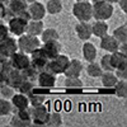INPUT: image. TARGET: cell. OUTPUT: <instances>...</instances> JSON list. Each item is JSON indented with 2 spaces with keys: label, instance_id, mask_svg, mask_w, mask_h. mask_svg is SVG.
<instances>
[{
  "label": "cell",
  "instance_id": "cell-5",
  "mask_svg": "<svg viewBox=\"0 0 127 127\" xmlns=\"http://www.w3.org/2000/svg\"><path fill=\"white\" fill-rule=\"evenodd\" d=\"M70 62V59L66 56V55H57L55 59L52 60H48V64H47V70L51 71L52 74L55 75H59V74H64V71L66 70L67 65Z\"/></svg>",
  "mask_w": 127,
  "mask_h": 127
},
{
  "label": "cell",
  "instance_id": "cell-38",
  "mask_svg": "<svg viewBox=\"0 0 127 127\" xmlns=\"http://www.w3.org/2000/svg\"><path fill=\"white\" fill-rule=\"evenodd\" d=\"M6 13H8L6 5H5V4H0V18H5Z\"/></svg>",
  "mask_w": 127,
  "mask_h": 127
},
{
  "label": "cell",
  "instance_id": "cell-17",
  "mask_svg": "<svg viewBox=\"0 0 127 127\" xmlns=\"http://www.w3.org/2000/svg\"><path fill=\"white\" fill-rule=\"evenodd\" d=\"M111 62L113 69H125L127 67V54L117 50L111 54Z\"/></svg>",
  "mask_w": 127,
  "mask_h": 127
},
{
  "label": "cell",
  "instance_id": "cell-37",
  "mask_svg": "<svg viewBox=\"0 0 127 127\" xmlns=\"http://www.w3.org/2000/svg\"><path fill=\"white\" fill-rule=\"evenodd\" d=\"M116 71V74L114 75L117 76L118 79H127V67H125V69H116L114 70Z\"/></svg>",
  "mask_w": 127,
  "mask_h": 127
},
{
  "label": "cell",
  "instance_id": "cell-10",
  "mask_svg": "<svg viewBox=\"0 0 127 127\" xmlns=\"http://www.w3.org/2000/svg\"><path fill=\"white\" fill-rule=\"evenodd\" d=\"M31 123H32V121H31L29 108L15 111L14 116L10 120V125L15 126V127H24V126H29Z\"/></svg>",
  "mask_w": 127,
  "mask_h": 127
},
{
  "label": "cell",
  "instance_id": "cell-26",
  "mask_svg": "<svg viewBox=\"0 0 127 127\" xmlns=\"http://www.w3.org/2000/svg\"><path fill=\"white\" fill-rule=\"evenodd\" d=\"M41 36V41L42 42H48V41H55V39H59L60 34L59 32L55 29V28H43L42 33L39 34Z\"/></svg>",
  "mask_w": 127,
  "mask_h": 127
},
{
  "label": "cell",
  "instance_id": "cell-21",
  "mask_svg": "<svg viewBox=\"0 0 127 127\" xmlns=\"http://www.w3.org/2000/svg\"><path fill=\"white\" fill-rule=\"evenodd\" d=\"M107 33H108V24L105 23V20H95V23L92 24V36L100 38Z\"/></svg>",
  "mask_w": 127,
  "mask_h": 127
},
{
  "label": "cell",
  "instance_id": "cell-45",
  "mask_svg": "<svg viewBox=\"0 0 127 127\" xmlns=\"http://www.w3.org/2000/svg\"><path fill=\"white\" fill-rule=\"evenodd\" d=\"M3 59H4V57H3V56H1V55H0V61H1V60H3Z\"/></svg>",
  "mask_w": 127,
  "mask_h": 127
},
{
  "label": "cell",
  "instance_id": "cell-12",
  "mask_svg": "<svg viewBox=\"0 0 127 127\" xmlns=\"http://www.w3.org/2000/svg\"><path fill=\"white\" fill-rule=\"evenodd\" d=\"M41 48L45 52V55L48 60L55 59L57 55L61 54V43L59 42V39L43 42V46H41Z\"/></svg>",
  "mask_w": 127,
  "mask_h": 127
},
{
  "label": "cell",
  "instance_id": "cell-18",
  "mask_svg": "<svg viewBox=\"0 0 127 127\" xmlns=\"http://www.w3.org/2000/svg\"><path fill=\"white\" fill-rule=\"evenodd\" d=\"M81 71H83L81 61L74 59V60H70L69 65H67L66 70L64 71V74H65L66 78H78V76H80Z\"/></svg>",
  "mask_w": 127,
  "mask_h": 127
},
{
  "label": "cell",
  "instance_id": "cell-6",
  "mask_svg": "<svg viewBox=\"0 0 127 127\" xmlns=\"http://www.w3.org/2000/svg\"><path fill=\"white\" fill-rule=\"evenodd\" d=\"M9 65L12 66V69L18 70V71H23L24 69H27L31 64V59L29 56H27V54L24 52H14V54L10 56L9 59Z\"/></svg>",
  "mask_w": 127,
  "mask_h": 127
},
{
  "label": "cell",
  "instance_id": "cell-43",
  "mask_svg": "<svg viewBox=\"0 0 127 127\" xmlns=\"http://www.w3.org/2000/svg\"><path fill=\"white\" fill-rule=\"evenodd\" d=\"M97 1H99V0H92V3H97Z\"/></svg>",
  "mask_w": 127,
  "mask_h": 127
},
{
  "label": "cell",
  "instance_id": "cell-44",
  "mask_svg": "<svg viewBox=\"0 0 127 127\" xmlns=\"http://www.w3.org/2000/svg\"><path fill=\"white\" fill-rule=\"evenodd\" d=\"M75 1H87V0H75Z\"/></svg>",
  "mask_w": 127,
  "mask_h": 127
},
{
  "label": "cell",
  "instance_id": "cell-23",
  "mask_svg": "<svg viewBox=\"0 0 127 127\" xmlns=\"http://www.w3.org/2000/svg\"><path fill=\"white\" fill-rule=\"evenodd\" d=\"M99 78L102 79V85L104 88H113L118 81V78L113 74V71H103Z\"/></svg>",
  "mask_w": 127,
  "mask_h": 127
},
{
  "label": "cell",
  "instance_id": "cell-15",
  "mask_svg": "<svg viewBox=\"0 0 127 127\" xmlns=\"http://www.w3.org/2000/svg\"><path fill=\"white\" fill-rule=\"evenodd\" d=\"M99 46H100L102 50L107 51L108 54H112V52L118 50L120 42L116 39L113 36H108V33H107V34H104L103 37H100V45Z\"/></svg>",
  "mask_w": 127,
  "mask_h": 127
},
{
  "label": "cell",
  "instance_id": "cell-8",
  "mask_svg": "<svg viewBox=\"0 0 127 127\" xmlns=\"http://www.w3.org/2000/svg\"><path fill=\"white\" fill-rule=\"evenodd\" d=\"M27 24H28V22L26 19H23L22 17L13 15V18H10L9 23H8L9 33H12L14 36H22L27 31Z\"/></svg>",
  "mask_w": 127,
  "mask_h": 127
},
{
  "label": "cell",
  "instance_id": "cell-7",
  "mask_svg": "<svg viewBox=\"0 0 127 127\" xmlns=\"http://www.w3.org/2000/svg\"><path fill=\"white\" fill-rule=\"evenodd\" d=\"M48 109L45 107L43 104L41 105H36V107L29 108V114H31V121L34 125L38 126H45L47 117H48Z\"/></svg>",
  "mask_w": 127,
  "mask_h": 127
},
{
  "label": "cell",
  "instance_id": "cell-1",
  "mask_svg": "<svg viewBox=\"0 0 127 127\" xmlns=\"http://www.w3.org/2000/svg\"><path fill=\"white\" fill-rule=\"evenodd\" d=\"M93 9V18L95 20H108L113 15V5L105 0H99L97 3H92Z\"/></svg>",
  "mask_w": 127,
  "mask_h": 127
},
{
  "label": "cell",
  "instance_id": "cell-29",
  "mask_svg": "<svg viewBox=\"0 0 127 127\" xmlns=\"http://www.w3.org/2000/svg\"><path fill=\"white\" fill-rule=\"evenodd\" d=\"M112 36L117 39L120 43H126L127 42V27H126V24H122V26L117 27L113 31Z\"/></svg>",
  "mask_w": 127,
  "mask_h": 127
},
{
  "label": "cell",
  "instance_id": "cell-40",
  "mask_svg": "<svg viewBox=\"0 0 127 127\" xmlns=\"http://www.w3.org/2000/svg\"><path fill=\"white\" fill-rule=\"evenodd\" d=\"M105 1H108V3H111V4H117L118 0H105Z\"/></svg>",
  "mask_w": 127,
  "mask_h": 127
},
{
  "label": "cell",
  "instance_id": "cell-33",
  "mask_svg": "<svg viewBox=\"0 0 127 127\" xmlns=\"http://www.w3.org/2000/svg\"><path fill=\"white\" fill-rule=\"evenodd\" d=\"M12 112V104L5 98H0V117L8 116Z\"/></svg>",
  "mask_w": 127,
  "mask_h": 127
},
{
  "label": "cell",
  "instance_id": "cell-41",
  "mask_svg": "<svg viewBox=\"0 0 127 127\" xmlns=\"http://www.w3.org/2000/svg\"><path fill=\"white\" fill-rule=\"evenodd\" d=\"M8 1H9V0H0V4H8Z\"/></svg>",
  "mask_w": 127,
  "mask_h": 127
},
{
  "label": "cell",
  "instance_id": "cell-22",
  "mask_svg": "<svg viewBox=\"0 0 127 127\" xmlns=\"http://www.w3.org/2000/svg\"><path fill=\"white\" fill-rule=\"evenodd\" d=\"M43 31V23L42 20H34V19H31L28 24H27V31L26 33L32 34V36H39Z\"/></svg>",
  "mask_w": 127,
  "mask_h": 127
},
{
  "label": "cell",
  "instance_id": "cell-42",
  "mask_svg": "<svg viewBox=\"0 0 127 127\" xmlns=\"http://www.w3.org/2000/svg\"><path fill=\"white\" fill-rule=\"evenodd\" d=\"M27 3H32V1H36V0H26Z\"/></svg>",
  "mask_w": 127,
  "mask_h": 127
},
{
  "label": "cell",
  "instance_id": "cell-11",
  "mask_svg": "<svg viewBox=\"0 0 127 127\" xmlns=\"http://www.w3.org/2000/svg\"><path fill=\"white\" fill-rule=\"evenodd\" d=\"M17 51H18V43L14 38L8 36L5 39H3L0 42V55L3 57L9 59Z\"/></svg>",
  "mask_w": 127,
  "mask_h": 127
},
{
  "label": "cell",
  "instance_id": "cell-36",
  "mask_svg": "<svg viewBox=\"0 0 127 127\" xmlns=\"http://www.w3.org/2000/svg\"><path fill=\"white\" fill-rule=\"evenodd\" d=\"M8 36H9V29H8V26H5L4 23L0 22V42H1L3 39H5Z\"/></svg>",
  "mask_w": 127,
  "mask_h": 127
},
{
  "label": "cell",
  "instance_id": "cell-35",
  "mask_svg": "<svg viewBox=\"0 0 127 127\" xmlns=\"http://www.w3.org/2000/svg\"><path fill=\"white\" fill-rule=\"evenodd\" d=\"M13 94H14V90H13L12 87L6 85V84H4V85H0V95H1L3 98L9 99V98H12Z\"/></svg>",
  "mask_w": 127,
  "mask_h": 127
},
{
  "label": "cell",
  "instance_id": "cell-46",
  "mask_svg": "<svg viewBox=\"0 0 127 127\" xmlns=\"http://www.w3.org/2000/svg\"><path fill=\"white\" fill-rule=\"evenodd\" d=\"M45 1H46V0H45Z\"/></svg>",
  "mask_w": 127,
  "mask_h": 127
},
{
  "label": "cell",
  "instance_id": "cell-16",
  "mask_svg": "<svg viewBox=\"0 0 127 127\" xmlns=\"http://www.w3.org/2000/svg\"><path fill=\"white\" fill-rule=\"evenodd\" d=\"M6 8H8L9 14L19 15V14H22L23 12L27 10L28 4H27L26 0H9L8 4H6Z\"/></svg>",
  "mask_w": 127,
  "mask_h": 127
},
{
  "label": "cell",
  "instance_id": "cell-2",
  "mask_svg": "<svg viewBox=\"0 0 127 127\" xmlns=\"http://www.w3.org/2000/svg\"><path fill=\"white\" fill-rule=\"evenodd\" d=\"M71 12H72V15L79 22H89L93 18L92 3H89V0H87V1H76L72 5Z\"/></svg>",
  "mask_w": 127,
  "mask_h": 127
},
{
  "label": "cell",
  "instance_id": "cell-14",
  "mask_svg": "<svg viewBox=\"0 0 127 127\" xmlns=\"http://www.w3.org/2000/svg\"><path fill=\"white\" fill-rule=\"evenodd\" d=\"M10 104H12V111H19V109H26L29 107V99L27 95L22 94V93H17L13 94L10 98Z\"/></svg>",
  "mask_w": 127,
  "mask_h": 127
},
{
  "label": "cell",
  "instance_id": "cell-13",
  "mask_svg": "<svg viewBox=\"0 0 127 127\" xmlns=\"http://www.w3.org/2000/svg\"><path fill=\"white\" fill-rule=\"evenodd\" d=\"M27 10H28V13L31 15V19L42 20L46 17V8H45V5L42 3H39V1H37V0L36 1H32L28 5Z\"/></svg>",
  "mask_w": 127,
  "mask_h": 127
},
{
  "label": "cell",
  "instance_id": "cell-28",
  "mask_svg": "<svg viewBox=\"0 0 127 127\" xmlns=\"http://www.w3.org/2000/svg\"><path fill=\"white\" fill-rule=\"evenodd\" d=\"M28 99H29V104L32 105V107H36V105H41V104L45 103L46 95L42 94V93H37L36 90H33L28 95Z\"/></svg>",
  "mask_w": 127,
  "mask_h": 127
},
{
  "label": "cell",
  "instance_id": "cell-31",
  "mask_svg": "<svg viewBox=\"0 0 127 127\" xmlns=\"http://www.w3.org/2000/svg\"><path fill=\"white\" fill-rule=\"evenodd\" d=\"M18 92L19 93H22V94H24V95H28L34 90V84H33V81H31V80H23L22 83L18 85Z\"/></svg>",
  "mask_w": 127,
  "mask_h": 127
},
{
  "label": "cell",
  "instance_id": "cell-9",
  "mask_svg": "<svg viewBox=\"0 0 127 127\" xmlns=\"http://www.w3.org/2000/svg\"><path fill=\"white\" fill-rule=\"evenodd\" d=\"M37 83H38V87L42 89H46V90L52 89L56 85V75L48 70H43V71L38 72Z\"/></svg>",
  "mask_w": 127,
  "mask_h": 127
},
{
  "label": "cell",
  "instance_id": "cell-24",
  "mask_svg": "<svg viewBox=\"0 0 127 127\" xmlns=\"http://www.w3.org/2000/svg\"><path fill=\"white\" fill-rule=\"evenodd\" d=\"M47 4H46V12L48 14L52 15H56L60 14L62 12V1L61 0H46Z\"/></svg>",
  "mask_w": 127,
  "mask_h": 127
},
{
  "label": "cell",
  "instance_id": "cell-3",
  "mask_svg": "<svg viewBox=\"0 0 127 127\" xmlns=\"http://www.w3.org/2000/svg\"><path fill=\"white\" fill-rule=\"evenodd\" d=\"M17 43H18V48L28 55L41 46V39L38 38V36L23 33L22 36H19V39L17 41Z\"/></svg>",
  "mask_w": 127,
  "mask_h": 127
},
{
  "label": "cell",
  "instance_id": "cell-4",
  "mask_svg": "<svg viewBox=\"0 0 127 127\" xmlns=\"http://www.w3.org/2000/svg\"><path fill=\"white\" fill-rule=\"evenodd\" d=\"M31 67L36 70L37 72H41L43 70H47V64H48V59L46 57L45 52L42 51L41 46L38 48H36L33 52H31Z\"/></svg>",
  "mask_w": 127,
  "mask_h": 127
},
{
  "label": "cell",
  "instance_id": "cell-34",
  "mask_svg": "<svg viewBox=\"0 0 127 127\" xmlns=\"http://www.w3.org/2000/svg\"><path fill=\"white\" fill-rule=\"evenodd\" d=\"M99 65H100L103 71H114V69L112 66V62H111V54H108V52H107V55H104L102 57Z\"/></svg>",
  "mask_w": 127,
  "mask_h": 127
},
{
  "label": "cell",
  "instance_id": "cell-25",
  "mask_svg": "<svg viewBox=\"0 0 127 127\" xmlns=\"http://www.w3.org/2000/svg\"><path fill=\"white\" fill-rule=\"evenodd\" d=\"M64 84H65V88L69 90H81L84 87V84L79 76L78 78H66Z\"/></svg>",
  "mask_w": 127,
  "mask_h": 127
},
{
  "label": "cell",
  "instance_id": "cell-20",
  "mask_svg": "<svg viewBox=\"0 0 127 127\" xmlns=\"http://www.w3.org/2000/svg\"><path fill=\"white\" fill-rule=\"evenodd\" d=\"M81 52H83L84 60H87L88 62L95 61V59H97V47H95L93 43H90V42H88V41H85V43L83 45Z\"/></svg>",
  "mask_w": 127,
  "mask_h": 127
},
{
  "label": "cell",
  "instance_id": "cell-39",
  "mask_svg": "<svg viewBox=\"0 0 127 127\" xmlns=\"http://www.w3.org/2000/svg\"><path fill=\"white\" fill-rule=\"evenodd\" d=\"M126 1L127 0H118V3H117V4H120V8L122 9L123 13H126Z\"/></svg>",
  "mask_w": 127,
  "mask_h": 127
},
{
  "label": "cell",
  "instance_id": "cell-30",
  "mask_svg": "<svg viewBox=\"0 0 127 127\" xmlns=\"http://www.w3.org/2000/svg\"><path fill=\"white\" fill-rule=\"evenodd\" d=\"M102 72H103V70H102L100 65L95 61L89 62V65L87 66V74L90 78H99L102 75Z\"/></svg>",
  "mask_w": 127,
  "mask_h": 127
},
{
  "label": "cell",
  "instance_id": "cell-32",
  "mask_svg": "<svg viewBox=\"0 0 127 127\" xmlns=\"http://www.w3.org/2000/svg\"><path fill=\"white\" fill-rule=\"evenodd\" d=\"M45 125L46 126H52V127L61 126L62 125V118H61L60 113H57V112L48 113V117H47V121H46Z\"/></svg>",
  "mask_w": 127,
  "mask_h": 127
},
{
  "label": "cell",
  "instance_id": "cell-27",
  "mask_svg": "<svg viewBox=\"0 0 127 127\" xmlns=\"http://www.w3.org/2000/svg\"><path fill=\"white\" fill-rule=\"evenodd\" d=\"M114 94L118 98H126L127 95V81L125 79H118V81L116 83V85L113 87Z\"/></svg>",
  "mask_w": 127,
  "mask_h": 127
},
{
  "label": "cell",
  "instance_id": "cell-19",
  "mask_svg": "<svg viewBox=\"0 0 127 127\" xmlns=\"http://www.w3.org/2000/svg\"><path fill=\"white\" fill-rule=\"evenodd\" d=\"M75 33L79 39L88 41L92 37V24L89 22H80L75 26Z\"/></svg>",
  "mask_w": 127,
  "mask_h": 127
}]
</instances>
